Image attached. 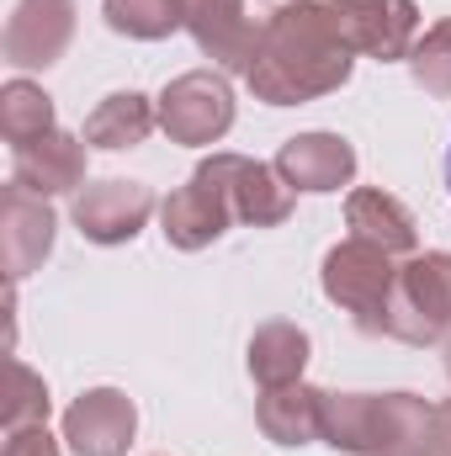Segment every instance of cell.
<instances>
[{"label": "cell", "mask_w": 451, "mask_h": 456, "mask_svg": "<svg viewBox=\"0 0 451 456\" xmlns=\"http://www.w3.org/2000/svg\"><path fill=\"white\" fill-rule=\"evenodd\" d=\"M181 16L208 59H218L234 75H250L255 48H260V27L244 16V0H181Z\"/></svg>", "instance_id": "9"}, {"label": "cell", "mask_w": 451, "mask_h": 456, "mask_svg": "<svg viewBox=\"0 0 451 456\" xmlns=\"http://www.w3.org/2000/svg\"><path fill=\"white\" fill-rule=\"evenodd\" d=\"M303 366H308V335L298 324H266V330H255V340H250V377L260 387L303 382Z\"/></svg>", "instance_id": "19"}, {"label": "cell", "mask_w": 451, "mask_h": 456, "mask_svg": "<svg viewBox=\"0 0 451 456\" xmlns=\"http://www.w3.org/2000/svg\"><path fill=\"white\" fill-rule=\"evenodd\" d=\"M107 27L122 37H144V43H160L170 37L176 27H186L181 16V0H107Z\"/></svg>", "instance_id": "21"}, {"label": "cell", "mask_w": 451, "mask_h": 456, "mask_svg": "<svg viewBox=\"0 0 451 456\" xmlns=\"http://www.w3.org/2000/svg\"><path fill=\"white\" fill-rule=\"evenodd\" d=\"M53 208L48 197H32L21 191L16 181L5 186V202H0V260H5V276L21 281L27 271H37L53 249Z\"/></svg>", "instance_id": "12"}, {"label": "cell", "mask_w": 451, "mask_h": 456, "mask_svg": "<svg viewBox=\"0 0 451 456\" xmlns=\"http://www.w3.org/2000/svg\"><path fill=\"white\" fill-rule=\"evenodd\" d=\"M160 127L176 143H218L234 127V91L224 75L213 69H192L181 80L165 86L160 96Z\"/></svg>", "instance_id": "5"}, {"label": "cell", "mask_w": 451, "mask_h": 456, "mask_svg": "<svg viewBox=\"0 0 451 456\" xmlns=\"http://www.w3.org/2000/svg\"><path fill=\"white\" fill-rule=\"evenodd\" d=\"M202 170H213V181L228 191V208H234L239 224L255 228L287 224L292 186L276 165H260V159H244V154H213V159H202Z\"/></svg>", "instance_id": "7"}, {"label": "cell", "mask_w": 451, "mask_h": 456, "mask_svg": "<svg viewBox=\"0 0 451 456\" xmlns=\"http://www.w3.org/2000/svg\"><path fill=\"white\" fill-rule=\"evenodd\" d=\"M276 170L287 175L292 191H340L356 175V149L340 133H298L282 143Z\"/></svg>", "instance_id": "15"}, {"label": "cell", "mask_w": 451, "mask_h": 456, "mask_svg": "<svg viewBox=\"0 0 451 456\" xmlns=\"http://www.w3.org/2000/svg\"><path fill=\"white\" fill-rule=\"evenodd\" d=\"M32 425H48V387L32 366L11 361V403H5V436L11 430H32Z\"/></svg>", "instance_id": "23"}, {"label": "cell", "mask_w": 451, "mask_h": 456, "mask_svg": "<svg viewBox=\"0 0 451 456\" xmlns=\"http://www.w3.org/2000/svg\"><path fill=\"white\" fill-rule=\"evenodd\" d=\"M430 403L409 393H324L319 441L335 452L382 456V452H425Z\"/></svg>", "instance_id": "2"}, {"label": "cell", "mask_w": 451, "mask_h": 456, "mask_svg": "<svg viewBox=\"0 0 451 456\" xmlns=\"http://www.w3.org/2000/svg\"><path fill=\"white\" fill-rule=\"evenodd\" d=\"M447 377H451V340H447Z\"/></svg>", "instance_id": "27"}, {"label": "cell", "mask_w": 451, "mask_h": 456, "mask_svg": "<svg viewBox=\"0 0 451 456\" xmlns=\"http://www.w3.org/2000/svg\"><path fill=\"white\" fill-rule=\"evenodd\" d=\"M393 287H398V265L388 249L366 244V239H345L324 255V292L340 303L356 330L366 335H388V314H393Z\"/></svg>", "instance_id": "3"}, {"label": "cell", "mask_w": 451, "mask_h": 456, "mask_svg": "<svg viewBox=\"0 0 451 456\" xmlns=\"http://www.w3.org/2000/svg\"><path fill=\"white\" fill-rule=\"evenodd\" d=\"M409 69H414V80H420L430 96H451V21H436V27L414 43Z\"/></svg>", "instance_id": "22"}, {"label": "cell", "mask_w": 451, "mask_h": 456, "mask_svg": "<svg viewBox=\"0 0 451 456\" xmlns=\"http://www.w3.org/2000/svg\"><path fill=\"white\" fill-rule=\"evenodd\" d=\"M154 122H160V107H149V96L117 91L86 117V143L91 149H133L154 133Z\"/></svg>", "instance_id": "18"}, {"label": "cell", "mask_w": 451, "mask_h": 456, "mask_svg": "<svg viewBox=\"0 0 451 456\" xmlns=\"http://www.w3.org/2000/svg\"><path fill=\"white\" fill-rule=\"evenodd\" d=\"M11 181L32 197H59V191L86 186V138L53 127L43 138L16 143L11 149Z\"/></svg>", "instance_id": "10"}, {"label": "cell", "mask_w": 451, "mask_h": 456, "mask_svg": "<svg viewBox=\"0 0 451 456\" xmlns=\"http://www.w3.org/2000/svg\"><path fill=\"white\" fill-rule=\"evenodd\" d=\"M133 430H138V409H133V398L117 393V387L86 393V398L70 403V414H64V441L80 456H122L127 441H133Z\"/></svg>", "instance_id": "14"}, {"label": "cell", "mask_w": 451, "mask_h": 456, "mask_svg": "<svg viewBox=\"0 0 451 456\" xmlns=\"http://www.w3.org/2000/svg\"><path fill=\"white\" fill-rule=\"evenodd\" d=\"M425 456H451V403L430 409V430H425Z\"/></svg>", "instance_id": "25"}, {"label": "cell", "mask_w": 451, "mask_h": 456, "mask_svg": "<svg viewBox=\"0 0 451 456\" xmlns=\"http://www.w3.org/2000/svg\"><path fill=\"white\" fill-rule=\"evenodd\" d=\"M75 37V0H16L5 21V59L16 69H48Z\"/></svg>", "instance_id": "8"}, {"label": "cell", "mask_w": 451, "mask_h": 456, "mask_svg": "<svg viewBox=\"0 0 451 456\" xmlns=\"http://www.w3.org/2000/svg\"><path fill=\"white\" fill-rule=\"evenodd\" d=\"M0 133H5L11 149L27 143V138L53 133V102L43 96V86H32V80H11V86L0 91Z\"/></svg>", "instance_id": "20"}, {"label": "cell", "mask_w": 451, "mask_h": 456, "mask_svg": "<svg viewBox=\"0 0 451 456\" xmlns=\"http://www.w3.org/2000/svg\"><path fill=\"white\" fill-rule=\"evenodd\" d=\"M160 218H165V239L176 249H208L228 224H239L234 208H228V191L213 181V170H202V165H197V175L181 191L165 197Z\"/></svg>", "instance_id": "11"}, {"label": "cell", "mask_w": 451, "mask_h": 456, "mask_svg": "<svg viewBox=\"0 0 451 456\" xmlns=\"http://www.w3.org/2000/svg\"><path fill=\"white\" fill-rule=\"evenodd\" d=\"M447 181H451V154H447Z\"/></svg>", "instance_id": "28"}, {"label": "cell", "mask_w": 451, "mask_h": 456, "mask_svg": "<svg viewBox=\"0 0 451 456\" xmlns=\"http://www.w3.org/2000/svg\"><path fill=\"white\" fill-rule=\"evenodd\" d=\"M350 43L340 37L330 0H287L266 16L260 48L250 64V91L271 107H298L314 96H330L350 80Z\"/></svg>", "instance_id": "1"}, {"label": "cell", "mask_w": 451, "mask_h": 456, "mask_svg": "<svg viewBox=\"0 0 451 456\" xmlns=\"http://www.w3.org/2000/svg\"><path fill=\"white\" fill-rule=\"evenodd\" d=\"M345 224H350V239H366V244L388 249L393 260L420 249L414 213H409L398 197L377 191V186H361V191H350V202H345Z\"/></svg>", "instance_id": "16"}, {"label": "cell", "mask_w": 451, "mask_h": 456, "mask_svg": "<svg viewBox=\"0 0 451 456\" xmlns=\"http://www.w3.org/2000/svg\"><path fill=\"white\" fill-rule=\"evenodd\" d=\"M154 213V191L138 181H96L75 197V224L91 244H127Z\"/></svg>", "instance_id": "13"}, {"label": "cell", "mask_w": 451, "mask_h": 456, "mask_svg": "<svg viewBox=\"0 0 451 456\" xmlns=\"http://www.w3.org/2000/svg\"><path fill=\"white\" fill-rule=\"evenodd\" d=\"M382 456H425V452H382Z\"/></svg>", "instance_id": "26"}, {"label": "cell", "mask_w": 451, "mask_h": 456, "mask_svg": "<svg viewBox=\"0 0 451 456\" xmlns=\"http://www.w3.org/2000/svg\"><path fill=\"white\" fill-rule=\"evenodd\" d=\"M340 37L350 43V53L366 59H409L414 53V32H420V5L414 0H330Z\"/></svg>", "instance_id": "6"}, {"label": "cell", "mask_w": 451, "mask_h": 456, "mask_svg": "<svg viewBox=\"0 0 451 456\" xmlns=\"http://www.w3.org/2000/svg\"><path fill=\"white\" fill-rule=\"evenodd\" d=\"M451 330V255H409V265H398V287H393V314H388V335L409 345H430Z\"/></svg>", "instance_id": "4"}, {"label": "cell", "mask_w": 451, "mask_h": 456, "mask_svg": "<svg viewBox=\"0 0 451 456\" xmlns=\"http://www.w3.org/2000/svg\"><path fill=\"white\" fill-rule=\"evenodd\" d=\"M0 456H59V441L48 436V425L11 430V436H5V452H0Z\"/></svg>", "instance_id": "24"}, {"label": "cell", "mask_w": 451, "mask_h": 456, "mask_svg": "<svg viewBox=\"0 0 451 456\" xmlns=\"http://www.w3.org/2000/svg\"><path fill=\"white\" fill-rule=\"evenodd\" d=\"M319 409L324 393L308 382H287V387H266L255 403V425L266 430V441L276 446H308L319 441Z\"/></svg>", "instance_id": "17"}]
</instances>
